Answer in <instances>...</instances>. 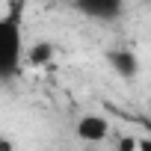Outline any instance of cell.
Listing matches in <instances>:
<instances>
[{"mask_svg": "<svg viewBox=\"0 0 151 151\" xmlns=\"http://www.w3.org/2000/svg\"><path fill=\"white\" fill-rule=\"evenodd\" d=\"M74 9L86 18H95V21H113L124 12V6L119 0H80V3H74Z\"/></svg>", "mask_w": 151, "mask_h": 151, "instance_id": "2", "label": "cell"}, {"mask_svg": "<svg viewBox=\"0 0 151 151\" xmlns=\"http://www.w3.org/2000/svg\"><path fill=\"white\" fill-rule=\"evenodd\" d=\"M107 62L113 65L116 74H122V77H133V74L139 71V59L133 50L127 47H119V50H107Z\"/></svg>", "mask_w": 151, "mask_h": 151, "instance_id": "4", "label": "cell"}, {"mask_svg": "<svg viewBox=\"0 0 151 151\" xmlns=\"http://www.w3.org/2000/svg\"><path fill=\"white\" fill-rule=\"evenodd\" d=\"M119 151H148V142L145 139H122Z\"/></svg>", "mask_w": 151, "mask_h": 151, "instance_id": "6", "label": "cell"}, {"mask_svg": "<svg viewBox=\"0 0 151 151\" xmlns=\"http://www.w3.org/2000/svg\"><path fill=\"white\" fill-rule=\"evenodd\" d=\"M24 65V3L0 15V80H12Z\"/></svg>", "mask_w": 151, "mask_h": 151, "instance_id": "1", "label": "cell"}, {"mask_svg": "<svg viewBox=\"0 0 151 151\" xmlns=\"http://www.w3.org/2000/svg\"><path fill=\"white\" fill-rule=\"evenodd\" d=\"M77 136L83 142H104L110 136V122L104 116H83L77 122Z\"/></svg>", "mask_w": 151, "mask_h": 151, "instance_id": "3", "label": "cell"}, {"mask_svg": "<svg viewBox=\"0 0 151 151\" xmlns=\"http://www.w3.org/2000/svg\"><path fill=\"white\" fill-rule=\"evenodd\" d=\"M50 56H53V47H50L47 42H39V45L30 50V62H33V65H42V62H47Z\"/></svg>", "mask_w": 151, "mask_h": 151, "instance_id": "5", "label": "cell"}]
</instances>
